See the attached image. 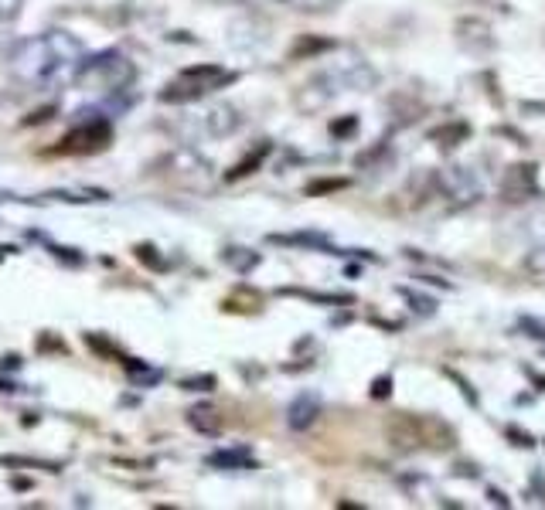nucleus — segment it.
Listing matches in <instances>:
<instances>
[{
    "instance_id": "1",
    "label": "nucleus",
    "mask_w": 545,
    "mask_h": 510,
    "mask_svg": "<svg viewBox=\"0 0 545 510\" xmlns=\"http://www.w3.org/2000/svg\"><path fill=\"white\" fill-rule=\"evenodd\" d=\"M82 62H86V55H82L79 41L65 31H52L24 41L14 55V72L28 85H58L75 79Z\"/></svg>"
},
{
    "instance_id": "2",
    "label": "nucleus",
    "mask_w": 545,
    "mask_h": 510,
    "mask_svg": "<svg viewBox=\"0 0 545 510\" xmlns=\"http://www.w3.org/2000/svg\"><path fill=\"white\" fill-rule=\"evenodd\" d=\"M385 436L402 453H416V449H430V453H447L457 442L454 429L440 419V415H416L399 412L385 425Z\"/></svg>"
},
{
    "instance_id": "3",
    "label": "nucleus",
    "mask_w": 545,
    "mask_h": 510,
    "mask_svg": "<svg viewBox=\"0 0 545 510\" xmlns=\"http://www.w3.org/2000/svg\"><path fill=\"white\" fill-rule=\"evenodd\" d=\"M229 82H236V72H229V68L191 65L164 85L161 102H195V99L212 96V92H218V89H225Z\"/></svg>"
},
{
    "instance_id": "4",
    "label": "nucleus",
    "mask_w": 545,
    "mask_h": 510,
    "mask_svg": "<svg viewBox=\"0 0 545 510\" xmlns=\"http://www.w3.org/2000/svg\"><path fill=\"white\" fill-rule=\"evenodd\" d=\"M130 79H133V65L123 55H116V51H106V55L92 58V62L86 58L79 68V75H75L79 85H89V89H99V92L123 89Z\"/></svg>"
},
{
    "instance_id": "5",
    "label": "nucleus",
    "mask_w": 545,
    "mask_h": 510,
    "mask_svg": "<svg viewBox=\"0 0 545 510\" xmlns=\"http://www.w3.org/2000/svg\"><path fill=\"white\" fill-rule=\"evenodd\" d=\"M109 140H113V126H109V119H89V123L75 126L58 140L55 153H65V157H86V153H99L109 147Z\"/></svg>"
},
{
    "instance_id": "6",
    "label": "nucleus",
    "mask_w": 545,
    "mask_h": 510,
    "mask_svg": "<svg viewBox=\"0 0 545 510\" xmlns=\"http://www.w3.org/2000/svg\"><path fill=\"white\" fill-rule=\"evenodd\" d=\"M436 191L443 194V198L457 201V204H471L477 194H481V184L474 181V174L467 167H447L440 170V174L433 177Z\"/></svg>"
},
{
    "instance_id": "7",
    "label": "nucleus",
    "mask_w": 545,
    "mask_h": 510,
    "mask_svg": "<svg viewBox=\"0 0 545 510\" xmlns=\"http://www.w3.org/2000/svg\"><path fill=\"white\" fill-rule=\"evenodd\" d=\"M338 89H341V82L334 79V75H317V79L300 85L297 106L304 109V113H317V109H324L327 102L338 96Z\"/></svg>"
},
{
    "instance_id": "8",
    "label": "nucleus",
    "mask_w": 545,
    "mask_h": 510,
    "mask_svg": "<svg viewBox=\"0 0 545 510\" xmlns=\"http://www.w3.org/2000/svg\"><path fill=\"white\" fill-rule=\"evenodd\" d=\"M454 38H457V45H464L467 51H491L494 48L491 24L481 21V17H460V21L454 24Z\"/></svg>"
},
{
    "instance_id": "9",
    "label": "nucleus",
    "mask_w": 545,
    "mask_h": 510,
    "mask_svg": "<svg viewBox=\"0 0 545 510\" xmlns=\"http://www.w3.org/2000/svg\"><path fill=\"white\" fill-rule=\"evenodd\" d=\"M535 164H515V167H508V174H505V184H501V191H505V201L511 204H522L528 198H535Z\"/></svg>"
},
{
    "instance_id": "10",
    "label": "nucleus",
    "mask_w": 545,
    "mask_h": 510,
    "mask_svg": "<svg viewBox=\"0 0 545 510\" xmlns=\"http://www.w3.org/2000/svg\"><path fill=\"white\" fill-rule=\"evenodd\" d=\"M317 415H321V398L307 395V391L293 398L290 408H287V422H290V429H297V432L310 429V425L317 422Z\"/></svg>"
},
{
    "instance_id": "11",
    "label": "nucleus",
    "mask_w": 545,
    "mask_h": 510,
    "mask_svg": "<svg viewBox=\"0 0 545 510\" xmlns=\"http://www.w3.org/2000/svg\"><path fill=\"white\" fill-rule=\"evenodd\" d=\"M471 136V126L464 123V119H457V123H440V126H433L430 130V140L436 143L440 150H454L460 147V143Z\"/></svg>"
},
{
    "instance_id": "12",
    "label": "nucleus",
    "mask_w": 545,
    "mask_h": 510,
    "mask_svg": "<svg viewBox=\"0 0 545 510\" xmlns=\"http://www.w3.org/2000/svg\"><path fill=\"white\" fill-rule=\"evenodd\" d=\"M205 126L212 136H229L232 130H239V113L232 106H215V109H208Z\"/></svg>"
},
{
    "instance_id": "13",
    "label": "nucleus",
    "mask_w": 545,
    "mask_h": 510,
    "mask_svg": "<svg viewBox=\"0 0 545 510\" xmlns=\"http://www.w3.org/2000/svg\"><path fill=\"white\" fill-rule=\"evenodd\" d=\"M188 422L195 425L198 432H205V436H218V432H222V415H218L215 405H195L188 412Z\"/></svg>"
},
{
    "instance_id": "14",
    "label": "nucleus",
    "mask_w": 545,
    "mask_h": 510,
    "mask_svg": "<svg viewBox=\"0 0 545 510\" xmlns=\"http://www.w3.org/2000/svg\"><path fill=\"white\" fill-rule=\"evenodd\" d=\"M334 48V41H327V38H300L297 45L290 48V58H310V55H321V51H331Z\"/></svg>"
},
{
    "instance_id": "15",
    "label": "nucleus",
    "mask_w": 545,
    "mask_h": 510,
    "mask_svg": "<svg viewBox=\"0 0 545 510\" xmlns=\"http://www.w3.org/2000/svg\"><path fill=\"white\" fill-rule=\"evenodd\" d=\"M266 153H270V143H259V147H256V153H249V157L242 160V164H236V167L229 170V181H239V177L253 174V170H256V167H259V164H263V160H266Z\"/></svg>"
},
{
    "instance_id": "16",
    "label": "nucleus",
    "mask_w": 545,
    "mask_h": 510,
    "mask_svg": "<svg viewBox=\"0 0 545 510\" xmlns=\"http://www.w3.org/2000/svg\"><path fill=\"white\" fill-rule=\"evenodd\" d=\"M225 262H229V266H236L239 272H249L259 262V255L249 252V249H229V252H225Z\"/></svg>"
},
{
    "instance_id": "17",
    "label": "nucleus",
    "mask_w": 545,
    "mask_h": 510,
    "mask_svg": "<svg viewBox=\"0 0 545 510\" xmlns=\"http://www.w3.org/2000/svg\"><path fill=\"white\" fill-rule=\"evenodd\" d=\"M283 4H290L293 11H307V14H321V11H331L338 0H283Z\"/></svg>"
},
{
    "instance_id": "18",
    "label": "nucleus",
    "mask_w": 545,
    "mask_h": 510,
    "mask_svg": "<svg viewBox=\"0 0 545 510\" xmlns=\"http://www.w3.org/2000/svg\"><path fill=\"white\" fill-rule=\"evenodd\" d=\"M215 466H249L253 459H249V453H218L212 456Z\"/></svg>"
},
{
    "instance_id": "19",
    "label": "nucleus",
    "mask_w": 545,
    "mask_h": 510,
    "mask_svg": "<svg viewBox=\"0 0 545 510\" xmlns=\"http://www.w3.org/2000/svg\"><path fill=\"white\" fill-rule=\"evenodd\" d=\"M522 330H528V337H539V340H545V320L522 317Z\"/></svg>"
},
{
    "instance_id": "20",
    "label": "nucleus",
    "mask_w": 545,
    "mask_h": 510,
    "mask_svg": "<svg viewBox=\"0 0 545 510\" xmlns=\"http://www.w3.org/2000/svg\"><path fill=\"white\" fill-rule=\"evenodd\" d=\"M402 296H409V300L416 303V313H426V317H430V313L436 310V303H433V300H423V296H413V293H409V289H402Z\"/></svg>"
},
{
    "instance_id": "21",
    "label": "nucleus",
    "mask_w": 545,
    "mask_h": 510,
    "mask_svg": "<svg viewBox=\"0 0 545 510\" xmlns=\"http://www.w3.org/2000/svg\"><path fill=\"white\" fill-rule=\"evenodd\" d=\"M338 187H345V181H317L307 187V194H324V191H338Z\"/></svg>"
},
{
    "instance_id": "22",
    "label": "nucleus",
    "mask_w": 545,
    "mask_h": 510,
    "mask_svg": "<svg viewBox=\"0 0 545 510\" xmlns=\"http://www.w3.org/2000/svg\"><path fill=\"white\" fill-rule=\"evenodd\" d=\"M389 385H392L389 378H379V381H375V388H372V395L375 398H389Z\"/></svg>"
},
{
    "instance_id": "23",
    "label": "nucleus",
    "mask_w": 545,
    "mask_h": 510,
    "mask_svg": "<svg viewBox=\"0 0 545 510\" xmlns=\"http://www.w3.org/2000/svg\"><path fill=\"white\" fill-rule=\"evenodd\" d=\"M355 126H358L355 119H348V123H334V126H331V133H351Z\"/></svg>"
}]
</instances>
